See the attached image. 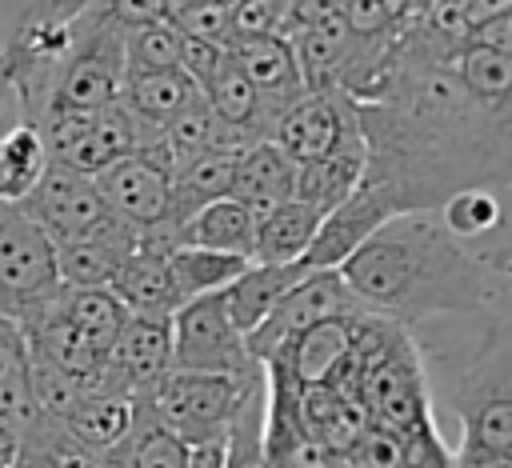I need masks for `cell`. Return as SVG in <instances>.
<instances>
[{"label":"cell","mask_w":512,"mask_h":468,"mask_svg":"<svg viewBox=\"0 0 512 468\" xmlns=\"http://www.w3.org/2000/svg\"><path fill=\"white\" fill-rule=\"evenodd\" d=\"M340 276L368 316L396 328L432 316H480L488 308L480 260L436 212L392 216L340 264Z\"/></svg>","instance_id":"obj_1"},{"label":"cell","mask_w":512,"mask_h":468,"mask_svg":"<svg viewBox=\"0 0 512 468\" xmlns=\"http://www.w3.org/2000/svg\"><path fill=\"white\" fill-rule=\"evenodd\" d=\"M448 408L460 420L456 452H512V320H492L452 380Z\"/></svg>","instance_id":"obj_2"},{"label":"cell","mask_w":512,"mask_h":468,"mask_svg":"<svg viewBox=\"0 0 512 468\" xmlns=\"http://www.w3.org/2000/svg\"><path fill=\"white\" fill-rule=\"evenodd\" d=\"M124 84V20L120 4H76L68 56L56 72L48 112H100L116 104ZM32 128V124H28Z\"/></svg>","instance_id":"obj_3"},{"label":"cell","mask_w":512,"mask_h":468,"mask_svg":"<svg viewBox=\"0 0 512 468\" xmlns=\"http://www.w3.org/2000/svg\"><path fill=\"white\" fill-rule=\"evenodd\" d=\"M76 4H28L12 32L0 40V84L12 88L24 108V124H36L48 108L56 72L68 56Z\"/></svg>","instance_id":"obj_4"},{"label":"cell","mask_w":512,"mask_h":468,"mask_svg":"<svg viewBox=\"0 0 512 468\" xmlns=\"http://www.w3.org/2000/svg\"><path fill=\"white\" fill-rule=\"evenodd\" d=\"M256 380H264V368L248 380L208 376V372H168L144 396L172 436H180L188 448H212V444H224V436Z\"/></svg>","instance_id":"obj_5"},{"label":"cell","mask_w":512,"mask_h":468,"mask_svg":"<svg viewBox=\"0 0 512 468\" xmlns=\"http://www.w3.org/2000/svg\"><path fill=\"white\" fill-rule=\"evenodd\" d=\"M56 292V244L16 208L0 204V316L24 324Z\"/></svg>","instance_id":"obj_6"},{"label":"cell","mask_w":512,"mask_h":468,"mask_svg":"<svg viewBox=\"0 0 512 468\" xmlns=\"http://www.w3.org/2000/svg\"><path fill=\"white\" fill-rule=\"evenodd\" d=\"M264 364H256L244 348V336L232 328L224 312V296H200L172 312V372H208L248 380Z\"/></svg>","instance_id":"obj_7"},{"label":"cell","mask_w":512,"mask_h":468,"mask_svg":"<svg viewBox=\"0 0 512 468\" xmlns=\"http://www.w3.org/2000/svg\"><path fill=\"white\" fill-rule=\"evenodd\" d=\"M364 308L356 304L352 288L344 284L340 272H308L288 296L268 312V320L244 336V348L256 364H268L284 344H292L300 332L336 320V316H360Z\"/></svg>","instance_id":"obj_8"},{"label":"cell","mask_w":512,"mask_h":468,"mask_svg":"<svg viewBox=\"0 0 512 468\" xmlns=\"http://www.w3.org/2000/svg\"><path fill=\"white\" fill-rule=\"evenodd\" d=\"M104 208L140 232V244L172 252L168 248V208H172V176L144 156H128L100 176H92Z\"/></svg>","instance_id":"obj_9"},{"label":"cell","mask_w":512,"mask_h":468,"mask_svg":"<svg viewBox=\"0 0 512 468\" xmlns=\"http://www.w3.org/2000/svg\"><path fill=\"white\" fill-rule=\"evenodd\" d=\"M360 136L356 104L344 92H300L272 124V144L296 164H316L332 156L344 140Z\"/></svg>","instance_id":"obj_10"},{"label":"cell","mask_w":512,"mask_h":468,"mask_svg":"<svg viewBox=\"0 0 512 468\" xmlns=\"http://www.w3.org/2000/svg\"><path fill=\"white\" fill-rule=\"evenodd\" d=\"M16 212L24 220H32L52 244L88 236V232H96L100 224L112 220V212L104 208L92 176H80L64 164H52V160H48L44 176L36 180V188L16 204Z\"/></svg>","instance_id":"obj_11"},{"label":"cell","mask_w":512,"mask_h":468,"mask_svg":"<svg viewBox=\"0 0 512 468\" xmlns=\"http://www.w3.org/2000/svg\"><path fill=\"white\" fill-rule=\"evenodd\" d=\"M172 372V316H128L108 364L104 396H144Z\"/></svg>","instance_id":"obj_12"},{"label":"cell","mask_w":512,"mask_h":468,"mask_svg":"<svg viewBox=\"0 0 512 468\" xmlns=\"http://www.w3.org/2000/svg\"><path fill=\"white\" fill-rule=\"evenodd\" d=\"M392 216H396L392 200H388L380 188L360 184L340 208H332V212L320 220L316 240H312V248L304 252V268H308V272H340V264H344L380 224H388Z\"/></svg>","instance_id":"obj_13"},{"label":"cell","mask_w":512,"mask_h":468,"mask_svg":"<svg viewBox=\"0 0 512 468\" xmlns=\"http://www.w3.org/2000/svg\"><path fill=\"white\" fill-rule=\"evenodd\" d=\"M140 248V232L120 224L116 216L88 236L56 244V276L60 288H108L120 264Z\"/></svg>","instance_id":"obj_14"},{"label":"cell","mask_w":512,"mask_h":468,"mask_svg":"<svg viewBox=\"0 0 512 468\" xmlns=\"http://www.w3.org/2000/svg\"><path fill=\"white\" fill-rule=\"evenodd\" d=\"M360 316H336V320H324V324L300 332L292 344H284L268 360V368H276L280 376H288L296 388H320V384H328L336 376V368L352 352Z\"/></svg>","instance_id":"obj_15"},{"label":"cell","mask_w":512,"mask_h":468,"mask_svg":"<svg viewBox=\"0 0 512 468\" xmlns=\"http://www.w3.org/2000/svg\"><path fill=\"white\" fill-rule=\"evenodd\" d=\"M228 56H232V64L248 76V84L264 96V104L276 108V112H284V108L304 92L292 40H284V36H248V40H232V44H228Z\"/></svg>","instance_id":"obj_16"},{"label":"cell","mask_w":512,"mask_h":468,"mask_svg":"<svg viewBox=\"0 0 512 468\" xmlns=\"http://www.w3.org/2000/svg\"><path fill=\"white\" fill-rule=\"evenodd\" d=\"M296 188V164L272 144H248L236 152V172H232V200H240L256 220H264L272 208L288 204Z\"/></svg>","instance_id":"obj_17"},{"label":"cell","mask_w":512,"mask_h":468,"mask_svg":"<svg viewBox=\"0 0 512 468\" xmlns=\"http://www.w3.org/2000/svg\"><path fill=\"white\" fill-rule=\"evenodd\" d=\"M304 276H308L304 260H296V264H248V268L220 292L232 328H236L240 336L256 332V328L268 320V312L288 296V288H296Z\"/></svg>","instance_id":"obj_18"},{"label":"cell","mask_w":512,"mask_h":468,"mask_svg":"<svg viewBox=\"0 0 512 468\" xmlns=\"http://www.w3.org/2000/svg\"><path fill=\"white\" fill-rule=\"evenodd\" d=\"M116 100L128 108V116L144 128V136L152 144L168 120H176L188 104L200 100V88L192 84V76L184 68H172V72H136V76H124Z\"/></svg>","instance_id":"obj_19"},{"label":"cell","mask_w":512,"mask_h":468,"mask_svg":"<svg viewBox=\"0 0 512 468\" xmlns=\"http://www.w3.org/2000/svg\"><path fill=\"white\" fill-rule=\"evenodd\" d=\"M120 20H124V76L180 68L184 36L160 16V4H120Z\"/></svg>","instance_id":"obj_20"},{"label":"cell","mask_w":512,"mask_h":468,"mask_svg":"<svg viewBox=\"0 0 512 468\" xmlns=\"http://www.w3.org/2000/svg\"><path fill=\"white\" fill-rule=\"evenodd\" d=\"M252 240H256V216L232 196L204 204L172 232V248H204L240 260H252Z\"/></svg>","instance_id":"obj_21"},{"label":"cell","mask_w":512,"mask_h":468,"mask_svg":"<svg viewBox=\"0 0 512 468\" xmlns=\"http://www.w3.org/2000/svg\"><path fill=\"white\" fill-rule=\"evenodd\" d=\"M108 292L124 304L128 316H172L180 308L172 292V276H168V252L148 248V244H140L120 264Z\"/></svg>","instance_id":"obj_22"},{"label":"cell","mask_w":512,"mask_h":468,"mask_svg":"<svg viewBox=\"0 0 512 468\" xmlns=\"http://www.w3.org/2000/svg\"><path fill=\"white\" fill-rule=\"evenodd\" d=\"M364 180V140L352 136L344 140L332 156L316 160V164H304L296 168V188H292V200L316 208L320 216H328L332 208H340Z\"/></svg>","instance_id":"obj_23"},{"label":"cell","mask_w":512,"mask_h":468,"mask_svg":"<svg viewBox=\"0 0 512 468\" xmlns=\"http://www.w3.org/2000/svg\"><path fill=\"white\" fill-rule=\"evenodd\" d=\"M232 172H236V148H216L204 152L188 164H180L172 172V208H168V248H172V232L196 216L204 204L224 200L232 192Z\"/></svg>","instance_id":"obj_24"},{"label":"cell","mask_w":512,"mask_h":468,"mask_svg":"<svg viewBox=\"0 0 512 468\" xmlns=\"http://www.w3.org/2000/svg\"><path fill=\"white\" fill-rule=\"evenodd\" d=\"M144 144H148L144 128H140V124L128 116V108L116 100V104L92 112L88 136L80 140L76 156H72L64 168H72V172H80V176H100L104 168H112V164L136 156Z\"/></svg>","instance_id":"obj_25"},{"label":"cell","mask_w":512,"mask_h":468,"mask_svg":"<svg viewBox=\"0 0 512 468\" xmlns=\"http://www.w3.org/2000/svg\"><path fill=\"white\" fill-rule=\"evenodd\" d=\"M60 424H64V432H68L80 448H88V452L112 460V456L120 452V444L128 440V432H132V400H128V396L92 392V396H80L76 408H72Z\"/></svg>","instance_id":"obj_26"},{"label":"cell","mask_w":512,"mask_h":468,"mask_svg":"<svg viewBox=\"0 0 512 468\" xmlns=\"http://www.w3.org/2000/svg\"><path fill=\"white\" fill-rule=\"evenodd\" d=\"M320 212L288 200L280 208H272L264 220H256V240H252V264H296L304 260V252L316 240L320 228Z\"/></svg>","instance_id":"obj_27"},{"label":"cell","mask_w":512,"mask_h":468,"mask_svg":"<svg viewBox=\"0 0 512 468\" xmlns=\"http://www.w3.org/2000/svg\"><path fill=\"white\" fill-rule=\"evenodd\" d=\"M112 460L120 468H188L192 448L160 424L148 396H136L132 400V432H128V440L120 444V452Z\"/></svg>","instance_id":"obj_28"},{"label":"cell","mask_w":512,"mask_h":468,"mask_svg":"<svg viewBox=\"0 0 512 468\" xmlns=\"http://www.w3.org/2000/svg\"><path fill=\"white\" fill-rule=\"evenodd\" d=\"M52 308L56 316H64L96 352H112L120 328L128 324V312L124 304L108 292V288H60L52 296Z\"/></svg>","instance_id":"obj_29"},{"label":"cell","mask_w":512,"mask_h":468,"mask_svg":"<svg viewBox=\"0 0 512 468\" xmlns=\"http://www.w3.org/2000/svg\"><path fill=\"white\" fill-rule=\"evenodd\" d=\"M248 264H252V260L224 256V252L172 248V252H168V276H172L176 304H192V300H200V296H216V292H224Z\"/></svg>","instance_id":"obj_30"},{"label":"cell","mask_w":512,"mask_h":468,"mask_svg":"<svg viewBox=\"0 0 512 468\" xmlns=\"http://www.w3.org/2000/svg\"><path fill=\"white\" fill-rule=\"evenodd\" d=\"M0 416L16 432L36 416V404L28 396V340L24 328L8 316H0Z\"/></svg>","instance_id":"obj_31"},{"label":"cell","mask_w":512,"mask_h":468,"mask_svg":"<svg viewBox=\"0 0 512 468\" xmlns=\"http://www.w3.org/2000/svg\"><path fill=\"white\" fill-rule=\"evenodd\" d=\"M44 168H48V152L28 124L4 132L0 136V204L16 208L36 188Z\"/></svg>","instance_id":"obj_32"},{"label":"cell","mask_w":512,"mask_h":468,"mask_svg":"<svg viewBox=\"0 0 512 468\" xmlns=\"http://www.w3.org/2000/svg\"><path fill=\"white\" fill-rule=\"evenodd\" d=\"M452 72L484 104H508L512 100V56L500 48L468 40L452 52Z\"/></svg>","instance_id":"obj_33"},{"label":"cell","mask_w":512,"mask_h":468,"mask_svg":"<svg viewBox=\"0 0 512 468\" xmlns=\"http://www.w3.org/2000/svg\"><path fill=\"white\" fill-rule=\"evenodd\" d=\"M160 16L184 36V40H204L228 48L232 40V4L224 0H164Z\"/></svg>","instance_id":"obj_34"},{"label":"cell","mask_w":512,"mask_h":468,"mask_svg":"<svg viewBox=\"0 0 512 468\" xmlns=\"http://www.w3.org/2000/svg\"><path fill=\"white\" fill-rule=\"evenodd\" d=\"M436 216L456 240L460 236H480V232H492L500 224V200L484 188H468V192H456Z\"/></svg>","instance_id":"obj_35"},{"label":"cell","mask_w":512,"mask_h":468,"mask_svg":"<svg viewBox=\"0 0 512 468\" xmlns=\"http://www.w3.org/2000/svg\"><path fill=\"white\" fill-rule=\"evenodd\" d=\"M284 12H288V0H244V4H232V40L284 36Z\"/></svg>","instance_id":"obj_36"},{"label":"cell","mask_w":512,"mask_h":468,"mask_svg":"<svg viewBox=\"0 0 512 468\" xmlns=\"http://www.w3.org/2000/svg\"><path fill=\"white\" fill-rule=\"evenodd\" d=\"M452 468H512V452H452Z\"/></svg>","instance_id":"obj_37"},{"label":"cell","mask_w":512,"mask_h":468,"mask_svg":"<svg viewBox=\"0 0 512 468\" xmlns=\"http://www.w3.org/2000/svg\"><path fill=\"white\" fill-rule=\"evenodd\" d=\"M20 460V432L0 416V468H16Z\"/></svg>","instance_id":"obj_38"}]
</instances>
